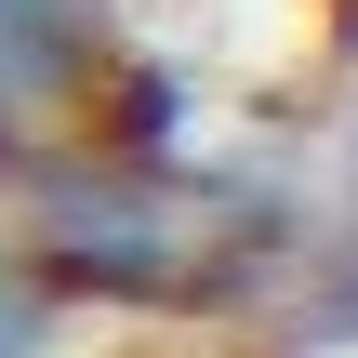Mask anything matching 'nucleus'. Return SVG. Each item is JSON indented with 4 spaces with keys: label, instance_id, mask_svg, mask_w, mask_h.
<instances>
[{
    "label": "nucleus",
    "instance_id": "obj_4",
    "mask_svg": "<svg viewBox=\"0 0 358 358\" xmlns=\"http://www.w3.org/2000/svg\"><path fill=\"white\" fill-rule=\"evenodd\" d=\"M332 173H358V93H345V120H332Z\"/></svg>",
    "mask_w": 358,
    "mask_h": 358
},
{
    "label": "nucleus",
    "instance_id": "obj_3",
    "mask_svg": "<svg viewBox=\"0 0 358 358\" xmlns=\"http://www.w3.org/2000/svg\"><path fill=\"white\" fill-rule=\"evenodd\" d=\"M80 345V306L53 292V266L13 239V213H0V358H66Z\"/></svg>",
    "mask_w": 358,
    "mask_h": 358
},
{
    "label": "nucleus",
    "instance_id": "obj_2",
    "mask_svg": "<svg viewBox=\"0 0 358 358\" xmlns=\"http://www.w3.org/2000/svg\"><path fill=\"white\" fill-rule=\"evenodd\" d=\"M279 332L319 358H358V173L319 199V226H306V252L279 279Z\"/></svg>",
    "mask_w": 358,
    "mask_h": 358
},
{
    "label": "nucleus",
    "instance_id": "obj_1",
    "mask_svg": "<svg viewBox=\"0 0 358 358\" xmlns=\"http://www.w3.org/2000/svg\"><path fill=\"white\" fill-rule=\"evenodd\" d=\"M106 80H120V13L106 0H0V146L93 133Z\"/></svg>",
    "mask_w": 358,
    "mask_h": 358
}]
</instances>
